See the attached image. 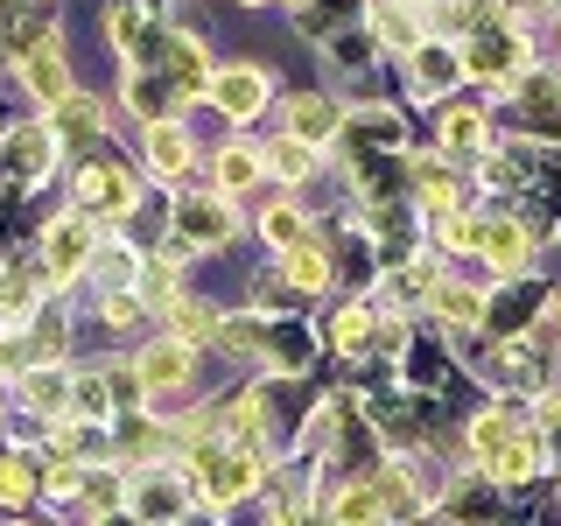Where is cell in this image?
I'll use <instances>...</instances> for the list:
<instances>
[{
  "mask_svg": "<svg viewBox=\"0 0 561 526\" xmlns=\"http://www.w3.org/2000/svg\"><path fill=\"white\" fill-rule=\"evenodd\" d=\"M210 78H218V70L204 64L197 35L169 28V35H162V84H169V92H183V99H204V92H210Z\"/></svg>",
  "mask_w": 561,
  "mask_h": 526,
  "instance_id": "2",
  "label": "cell"
},
{
  "mask_svg": "<svg viewBox=\"0 0 561 526\" xmlns=\"http://www.w3.org/2000/svg\"><path fill=\"white\" fill-rule=\"evenodd\" d=\"M84 491H92V505H119V484L113 478H84Z\"/></svg>",
  "mask_w": 561,
  "mask_h": 526,
  "instance_id": "36",
  "label": "cell"
},
{
  "mask_svg": "<svg viewBox=\"0 0 561 526\" xmlns=\"http://www.w3.org/2000/svg\"><path fill=\"white\" fill-rule=\"evenodd\" d=\"M134 373H140V393H169V386H183V379H190V344H175V338L148 344Z\"/></svg>",
  "mask_w": 561,
  "mask_h": 526,
  "instance_id": "8",
  "label": "cell"
},
{
  "mask_svg": "<svg viewBox=\"0 0 561 526\" xmlns=\"http://www.w3.org/2000/svg\"><path fill=\"white\" fill-rule=\"evenodd\" d=\"M260 232H267L280 253H288V245H302V239H309V225H302V210H295V204H274L267 218H260Z\"/></svg>",
  "mask_w": 561,
  "mask_h": 526,
  "instance_id": "24",
  "label": "cell"
},
{
  "mask_svg": "<svg viewBox=\"0 0 561 526\" xmlns=\"http://www.w3.org/2000/svg\"><path fill=\"white\" fill-rule=\"evenodd\" d=\"M22 70H28V92L43 99V105L70 99V70H64V49H57V43H43L35 57H22Z\"/></svg>",
  "mask_w": 561,
  "mask_h": 526,
  "instance_id": "13",
  "label": "cell"
},
{
  "mask_svg": "<svg viewBox=\"0 0 561 526\" xmlns=\"http://www.w3.org/2000/svg\"><path fill=\"white\" fill-rule=\"evenodd\" d=\"M478 140H484V113H470V105L443 113V148H478Z\"/></svg>",
  "mask_w": 561,
  "mask_h": 526,
  "instance_id": "26",
  "label": "cell"
},
{
  "mask_svg": "<svg viewBox=\"0 0 561 526\" xmlns=\"http://www.w3.org/2000/svg\"><path fill=\"white\" fill-rule=\"evenodd\" d=\"M84 260H92V225L70 210V218H57V225L43 232V267H49V281H70Z\"/></svg>",
  "mask_w": 561,
  "mask_h": 526,
  "instance_id": "5",
  "label": "cell"
},
{
  "mask_svg": "<svg viewBox=\"0 0 561 526\" xmlns=\"http://www.w3.org/2000/svg\"><path fill=\"white\" fill-rule=\"evenodd\" d=\"M456 64H463L470 78H491V84H519V64H526V35H519V28H491V22H484L478 35H470V49H463Z\"/></svg>",
  "mask_w": 561,
  "mask_h": 526,
  "instance_id": "1",
  "label": "cell"
},
{
  "mask_svg": "<svg viewBox=\"0 0 561 526\" xmlns=\"http://www.w3.org/2000/svg\"><path fill=\"white\" fill-rule=\"evenodd\" d=\"M337 127H344V119H337V105H330V99H316V92L288 99V140H302V148H323Z\"/></svg>",
  "mask_w": 561,
  "mask_h": 526,
  "instance_id": "9",
  "label": "cell"
},
{
  "mask_svg": "<svg viewBox=\"0 0 561 526\" xmlns=\"http://www.w3.org/2000/svg\"><path fill=\"white\" fill-rule=\"evenodd\" d=\"M175 232H183L190 253H197V245H225L232 239V204L225 197H183L175 204Z\"/></svg>",
  "mask_w": 561,
  "mask_h": 526,
  "instance_id": "6",
  "label": "cell"
},
{
  "mask_svg": "<svg viewBox=\"0 0 561 526\" xmlns=\"http://www.w3.org/2000/svg\"><path fill=\"white\" fill-rule=\"evenodd\" d=\"M169 99H175V92H169L162 78H134V84H127V105H134L140 119H148V127H154V119L169 113Z\"/></svg>",
  "mask_w": 561,
  "mask_h": 526,
  "instance_id": "25",
  "label": "cell"
},
{
  "mask_svg": "<svg viewBox=\"0 0 561 526\" xmlns=\"http://www.w3.org/2000/svg\"><path fill=\"white\" fill-rule=\"evenodd\" d=\"M43 288H49L43 253H35V260H8V267H0V323L35 316V309H43Z\"/></svg>",
  "mask_w": 561,
  "mask_h": 526,
  "instance_id": "3",
  "label": "cell"
},
{
  "mask_svg": "<svg viewBox=\"0 0 561 526\" xmlns=\"http://www.w3.org/2000/svg\"><path fill=\"white\" fill-rule=\"evenodd\" d=\"M35 484H43V491H57V499H70V491H84V470L70 464V456H49V470H43Z\"/></svg>",
  "mask_w": 561,
  "mask_h": 526,
  "instance_id": "31",
  "label": "cell"
},
{
  "mask_svg": "<svg viewBox=\"0 0 561 526\" xmlns=\"http://www.w3.org/2000/svg\"><path fill=\"white\" fill-rule=\"evenodd\" d=\"M379 35H386L393 49H408V57L421 49V28H414V14H408V8H379Z\"/></svg>",
  "mask_w": 561,
  "mask_h": 526,
  "instance_id": "29",
  "label": "cell"
},
{
  "mask_svg": "<svg viewBox=\"0 0 561 526\" xmlns=\"http://www.w3.org/2000/svg\"><path fill=\"white\" fill-rule=\"evenodd\" d=\"M280 260H288V281H295V288H323V281H330V260H323V245H316V239L288 245Z\"/></svg>",
  "mask_w": 561,
  "mask_h": 526,
  "instance_id": "21",
  "label": "cell"
},
{
  "mask_svg": "<svg viewBox=\"0 0 561 526\" xmlns=\"http://www.w3.org/2000/svg\"><path fill=\"white\" fill-rule=\"evenodd\" d=\"M330 526H386V505L373 484H344L337 499H330Z\"/></svg>",
  "mask_w": 561,
  "mask_h": 526,
  "instance_id": "15",
  "label": "cell"
},
{
  "mask_svg": "<svg viewBox=\"0 0 561 526\" xmlns=\"http://www.w3.org/2000/svg\"><path fill=\"white\" fill-rule=\"evenodd\" d=\"M162 309H169V338H175V344L197 351V344L218 338V316H210L204 302H190V295H183V302H162Z\"/></svg>",
  "mask_w": 561,
  "mask_h": 526,
  "instance_id": "16",
  "label": "cell"
},
{
  "mask_svg": "<svg viewBox=\"0 0 561 526\" xmlns=\"http://www.w3.org/2000/svg\"><path fill=\"white\" fill-rule=\"evenodd\" d=\"M337 344L344 351H365V344H373V309H344L337 316Z\"/></svg>",
  "mask_w": 561,
  "mask_h": 526,
  "instance_id": "32",
  "label": "cell"
},
{
  "mask_svg": "<svg viewBox=\"0 0 561 526\" xmlns=\"http://www.w3.org/2000/svg\"><path fill=\"white\" fill-rule=\"evenodd\" d=\"M260 183V155L253 148H225L218 155V190L232 197V190H253Z\"/></svg>",
  "mask_w": 561,
  "mask_h": 526,
  "instance_id": "23",
  "label": "cell"
},
{
  "mask_svg": "<svg viewBox=\"0 0 561 526\" xmlns=\"http://www.w3.org/2000/svg\"><path fill=\"white\" fill-rule=\"evenodd\" d=\"M435 316H443V323H478L484 302L470 288H435Z\"/></svg>",
  "mask_w": 561,
  "mask_h": 526,
  "instance_id": "28",
  "label": "cell"
},
{
  "mask_svg": "<svg viewBox=\"0 0 561 526\" xmlns=\"http://www.w3.org/2000/svg\"><path fill=\"white\" fill-rule=\"evenodd\" d=\"M105 35H113V43L119 49H127V57L140 64V57H148V49L154 43H162V35H154L148 28V14H140V8H113V14H105Z\"/></svg>",
  "mask_w": 561,
  "mask_h": 526,
  "instance_id": "17",
  "label": "cell"
},
{
  "mask_svg": "<svg viewBox=\"0 0 561 526\" xmlns=\"http://www.w3.org/2000/svg\"><path fill=\"white\" fill-rule=\"evenodd\" d=\"M554 323H561V302H554Z\"/></svg>",
  "mask_w": 561,
  "mask_h": 526,
  "instance_id": "38",
  "label": "cell"
},
{
  "mask_svg": "<svg viewBox=\"0 0 561 526\" xmlns=\"http://www.w3.org/2000/svg\"><path fill=\"white\" fill-rule=\"evenodd\" d=\"M70 408H78V421H99L105 408H113V393H105V379H99V373L70 379Z\"/></svg>",
  "mask_w": 561,
  "mask_h": 526,
  "instance_id": "27",
  "label": "cell"
},
{
  "mask_svg": "<svg viewBox=\"0 0 561 526\" xmlns=\"http://www.w3.org/2000/svg\"><path fill=\"white\" fill-rule=\"evenodd\" d=\"M513 414H505V408H491V414H478V421H470V449H478L484 456V464H491V456H499L505 443H513Z\"/></svg>",
  "mask_w": 561,
  "mask_h": 526,
  "instance_id": "22",
  "label": "cell"
},
{
  "mask_svg": "<svg viewBox=\"0 0 561 526\" xmlns=\"http://www.w3.org/2000/svg\"><path fill=\"white\" fill-rule=\"evenodd\" d=\"M478 239H484V225H478V218H443V245H456V253H470Z\"/></svg>",
  "mask_w": 561,
  "mask_h": 526,
  "instance_id": "35",
  "label": "cell"
},
{
  "mask_svg": "<svg viewBox=\"0 0 561 526\" xmlns=\"http://www.w3.org/2000/svg\"><path fill=\"white\" fill-rule=\"evenodd\" d=\"M8 162L22 183H43L49 162H57V140H49V127H22V134H8Z\"/></svg>",
  "mask_w": 561,
  "mask_h": 526,
  "instance_id": "12",
  "label": "cell"
},
{
  "mask_svg": "<svg viewBox=\"0 0 561 526\" xmlns=\"http://www.w3.org/2000/svg\"><path fill=\"white\" fill-rule=\"evenodd\" d=\"M134 505H140V519H169V513H175V505H183V499H175L169 484H148V491H140Z\"/></svg>",
  "mask_w": 561,
  "mask_h": 526,
  "instance_id": "34",
  "label": "cell"
},
{
  "mask_svg": "<svg viewBox=\"0 0 561 526\" xmlns=\"http://www.w3.org/2000/svg\"><path fill=\"white\" fill-rule=\"evenodd\" d=\"M22 400H28L35 414L64 408V400H70V379H64V365H35V373H22Z\"/></svg>",
  "mask_w": 561,
  "mask_h": 526,
  "instance_id": "19",
  "label": "cell"
},
{
  "mask_svg": "<svg viewBox=\"0 0 561 526\" xmlns=\"http://www.w3.org/2000/svg\"><path fill=\"white\" fill-rule=\"evenodd\" d=\"M267 162H274L280 175H309V162H316V148H302V140H280V148L267 155Z\"/></svg>",
  "mask_w": 561,
  "mask_h": 526,
  "instance_id": "33",
  "label": "cell"
},
{
  "mask_svg": "<svg viewBox=\"0 0 561 526\" xmlns=\"http://www.w3.org/2000/svg\"><path fill=\"white\" fill-rule=\"evenodd\" d=\"M280 526H330V513H316V505H295V513L280 519Z\"/></svg>",
  "mask_w": 561,
  "mask_h": 526,
  "instance_id": "37",
  "label": "cell"
},
{
  "mask_svg": "<svg viewBox=\"0 0 561 526\" xmlns=\"http://www.w3.org/2000/svg\"><path fill=\"white\" fill-rule=\"evenodd\" d=\"M35 491V478H28V456H0V505H22Z\"/></svg>",
  "mask_w": 561,
  "mask_h": 526,
  "instance_id": "30",
  "label": "cell"
},
{
  "mask_svg": "<svg viewBox=\"0 0 561 526\" xmlns=\"http://www.w3.org/2000/svg\"><path fill=\"white\" fill-rule=\"evenodd\" d=\"M99 134V99H84V92H70L49 105V140L57 148H78V140H92Z\"/></svg>",
  "mask_w": 561,
  "mask_h": 526,
  "instance_id": "11",
  "label": "cell"
},
{
  "mask_svg": "<svg viewBox=\"0 0 561 526\" xmlns=\"http://www.w3.org/2000/svg\"><path fill=\"white\" fill-rule=\"evenodd\" d=\"M148 169L154 175H183L190 169V134L175 127V119H154L148 127Z\"/></svg>",
  "mask_w": 561,
  "mask_h": 526,
  "instance_id": "14",
  "label": "cell"
},
{
  "mask_svg": "<svg viewBox=\"0 0 561 526\" xmlns=\"http://www.w3.org/2000/svg\"><path fill=\"white\" fill-rule=\"evenodd\" d=\"M534 470H540V435H513V443L491 456V478L499 484H526Z\"/></svg>",
  "mask_w": 561,
  "mask_h": 526,
  "instance_id": "18",
  "label": "cell"
},
{
  "mask_svg": "<svg viewBox=\"0 0 561 526\" xmlns=\"http://www.w3.org/2000/svg\"><path fill=\"white\" fill-rule=\"evenodd\" d=\"M210 99H218V113H232V119H253L260 105H267V70H253V64L225 70V78L210 84Z\"/></svg>",
  "mask_w": 561,
  "mask_h": 526,
  "instance_id": "7",
  "label": "cell"
},
{
  "mask_svg": "<svg viewBox=\"0 0 561 526\" xmlns=\"http://www.w3.org/2000/svg\"><path fill=\"white\" fill-rule=\"evenodd\" d=\"M478 253H484L499 274H526V267H534V239H526V225H484Z\"/></svg>",
  "mask_w": 561,
  "mask_h": 526,
  "instance_id": "10",
  "label": "cell"
},
{
  "mask_svg": "<svg viewBox=\"0 0 561 526\" xmlns=\"http://www.w3.org/2000/svg\"><path fill=\"white\" fill-rule=\"evenodd\" d=\"M134 197H140V190H134V169H119V162H92V169L78 175V204L84 210H113V218H127Z\"/></svg>",
  "mask_w": 561,
  "mask_h": 526,
  "instance_id": "4",
  "label": "cell"
},
{
  "mask_svg": "<svg viewBox=\"0 0 561 526\" xmlns=\"http://www.w3.org/2000/svg\"><path fill=\"white\" fill-rule=\"evenodd\" d=\"M456 70H463V64H456L443 43H421L414 49V84H421V92H443V84H456Z\"/></svg>",
  "mask_w": 561,
  "mask_h": 526,
  "instance_id": "20",
  "label": "cell"
}]
</instances>
